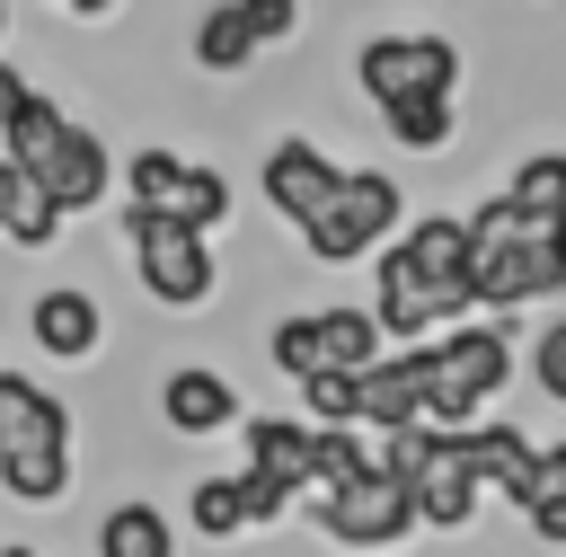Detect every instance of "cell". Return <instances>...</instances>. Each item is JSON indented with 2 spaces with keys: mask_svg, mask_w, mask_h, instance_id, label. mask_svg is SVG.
<instances>
[{
  "mask_svg": "<svg viewBox=\"0 0 566 557\" xmlns=\"http://www.w3.org/2000/svg\"><path fill=\"white\" fill-rule=\"evenodd\" d=\"M318 530L371 557V548H398V539L416 530V504H407V486L380 477V460H371L354 486H327V495H318Z\"/></svg>",
  "mask_w": 566,
  "mask_h": 557,
  "instance_id": "ba28073f",
  "label": "cell"
},
{
  "mask_svg": "<svg viewBox=\"0 0 566 557\" xmlns=\"http://www.w3.org/2000/svg\"><path fill=\"white\" fill-rule=\"evenodd\" d=\"M0 35H9V0H0Z\"/></svg>",
  "mask_w": 566,
  "mask_h": 557,
  "instance_id": "836d02e7",
  "label": "cell"
},
{
  "mask_svg": "<svg viewBox=\"0 0 566 557\" xmlns=\"http://www.w3.org/2000/svg\"><path fill=\"white\" fill-rule=\"evenodd\" d=\"M230 486H239V513H248V530H265V522H283V513H292V486H274V477H256V469H239Z\"/></svg>",
  "mask_w": 566,
  "mask_h": 557,
  "instance_id": "4316f807",
  "label": "cell"
},
{
  "mask_svg": "<svg viewBox=\"0 0 566 557\" xmlns=\"http://www.w3.org/2000/svg\"><path fill=\"white\" fill-rule=\"evenodd\" d=\"M354 80H363L371 106L451 97V88H460V44H451V35H424V27H389V35H363Z\"/></svg>",
  "mask_w": 566,
  "mask_h": 557,
  "instance_id": "5b68a950",
  "label": "cell"
},
{
  "mask_svg": "<svg viewBox=\"0 0 566 557\" xmlns=\"http://www.w3.org/2000/svg\"><path fill=\"white\" fill-rule=\"evenodd\" d=\"M469 309V230L451 212H424L416 230H398L380 248V292H371V327L433 345L442 327H460Z\"/></svg>",
  "mask_w": 566,
  "mask_h": 557,
  "instance_id": "6da1fadb",
  "label": "cell"
},
{
  "mask_svg": "<svg viewBox=\"0 0 566 557\" xmlns=\"http://www.w3.org/2000/svg\"><path fill=\"white\" fill-rule=\"evenodd\" d=\"M18 451H71V407L18 371H0V460Z\"/></svg>",
  "mask_w": 566,
  "mask_h": 557,
  "instance_id": "5bb4252c",
  "label": "cell"
},
{
  "mask_svg": "<svg viewBox=\"0 0 566 557\" xmlns=\"http://www.w3.org/2000/svg\"><path fill=\"white\" fill-rule=\"evenodd\" d=\"M522 522H531L548 548H566V495H531V504H522Z\"/></svg>",
  "mask_w": 566,
  "mask_h": 557,
  "instance_id": "4dcf8cb0",
  "label": "cell"
},
{
  "mask_svg": "<svg viewBox=\"0 0 566 557\" xmlns=\"http://www.w3.org/2000/svg\"><path fill=\"white\" fill-rule=\"evenodd\" d=\"M531 292H566V230H531Z\"/></svg>",
  "mask_w": 566,
  "mask_h": 557,
  "instance_id": "f1b7e54d",
  "label": "cell"
},
{
  "mask_svg": "<svg viewBox=\"0 0 566 557\" xmlns=\"http://www.w3.org/2000/svg\"><path fill=\"white\" fill-rule=\"evenodd\" d=\"M62 133H71L62 97H44V88L27 80V97H18V106H9V124H0V159H9V168H27V177H44V159L62 150Z\"/></svg>",
  "mask_w": 566,
  "mask_h": 557,
  "instance_id": "e0dca14e",
  "label": "cell"
},
{
  "mask_svg": "<svg viewBox=\"0 0 566 557\" xmlns=\"http://www.w3.org/2000/svg\"><path fill=\"white\" fill-rule=\"evenodd\" d=\"M18 97H27V71H9V62H0V124H9V106H18Z\"/></svg>",
  "mask_w": 566,
  "mask_h": 557,
  "instance_id": "1f68e13d",
  "label": "cell"
},
{
  "mask_svg": "<svg viewBox=\"0 0 566 557\" xmlns=\"http://www.w3.org/2000/svg\"><path fill=\"white\" fill-rule=\"evenodd\" d=\"M0 557H35V548H27V539H9V548H0Z\"/></svg>",
  "mask_w": 566,
  "mask_h": 557,
  "instance_id": "d6a6232c",
  "label": "cell"
},
{
  "mask_svg": "<svg viewBox=\"0 0 566 557\" xmlns=\"http://www.w3.org/2000/svg\"><path fill=\"white\" fill-rule=\"evenodd\" d=\"M124 239H133V274H142V292L159 301V309H203L212 301V283H221V265H212V239H195V230H168V221H150V212H124Z\"/></svg>",
  "mask_w": 566,
  "mask_h": 557,
  "instance_id": "52a82bcc",
  "label": "cell"
},
{
  "mask_svg": "<svg viewBox=\"0 0 566 557\" xmlns=\"http://www.w3.org/2000/svg\"><path fill=\"white\" fill-rule=\"evenodd\" d=\"M265 354H274V371H283V380H318V371H327V362H318V318H310V309L274 318Z\"/></svg>",
  "mask_w": 566,
  "mask_h": 557,
  "instance_id": "d4e9b609",
  "label": "cell"
},
{
  "mask_svg": "<svg viewBox=\"0 0 566 557\" xmlns=\"http://www.w3.org/2000/svg\"><path fill=\"white\" fill-rule=\"evenodd\" d=\"M424 424V345L407 354H380L363 380H354V433H416Z\"/></svg>",
  "mask_w": 566,
  "mask_h": 557,
  "instance_id": "8fae6325",
  "label": "cell"
},
{
  "mask_svg": "<svg viewBox=\"0 0 566 557\" xmlns=\"http://www.w3.org/2000/svg\"><path fill=\"white\" fill-rule=\"evenodd\" d=\"M398 212H407V195H398L389 168H345L336 203H327L301 239H310L318 265H354V256H380V248L398 239Z\"/></svg>",
  "mask_w": 566,
  "mask_h": 557,
  "instance_id": "8992f818",
  "label": "cell"
},
{
  "mask_svg": "<svg viewBox=\"0 0 566 557\" xmlns=\"http://www.w3.org/2000/svg\"><path fill=\"white\" fill-rule=\"evenodd\" d=\"M310 318H318V362H327V371L363 380V371L380 362V327H371V309H310Z\"/></svg>",
  "mask_w": 566,
  "mask_h": 557,
  "instance_id": "7402d4cb",
  "label": "cell"
},
{
  "mask_svg": "<svg viewBox=\"0 0 566 557\" xmlns=\"http://www.w3.org/2000/svg\"><path fill=\"white\" fill-rule=\"evenodd\" d=\"M301 27V9L292 0H221V9H203L195 18V62L203 71H248L265 44H283Z\"/></svg>",
  "mask_w": 566,
  "mask_h": 557,
  "instance_id": "9c48e42d",
  "label": "cell"
},
{
  "mask_svg": "<svg viewBox=\"0 0 566 557\" xmlns=\"http://www.w3.org/2000/svg\"><path fill=\"white\" fill-rule=\"evenodd\" d=\"M531 495H566V442H539V460H531V486H522V504ZM513 504V513H522Z\"/></svg>",
  "mask_w": 566,
  "mask_h": 557,
  "instance_id": "f546056e",
  "label": "cell"
},
{
  "mask_svg": "<svg viewBox=\"0 0 566 557\" xmlns=\"http://www.w3.org/2000/svg\"><path fill=\"white\" fill-rule=\"evenodd\" d=\"M97 557H177V522L159 513V504H106V522H97Z\"/></svg>",
  "mask_w": 566,
  "mask_h": 557,
  "instance_id": "ffe728a7",
  "label": "cell"
},
{
  "mask_svg": "<svg viewBox=\"0 0 566 557\" xmlns=\"http://www.w3.org/2000/svg\"><path fill=\"white\" fill-rule=\"evenodd\" d=\"M0 239H9V248H53V239H62V212H53L44 186H35L27 168H9V159H0Z\"/></svg>",
  "mask_w": 566,
  "mask_h": 557,
  "instance_id": "44dd1931",
  "label": "cell"
},
{
  "mask_svg": "<svg viewBox=\"0 0 566 557\" xmlns=\"http://www.w3.org/2000/svg\"><path fill=\"white\" fill-rule=\"evenodd\" d=\"M35 186H44V203H53L62 221H71V212H97V203H106V186H115V159H106V141H97L88 124H71Z\"/></svg>",
  "mask_w": 566,
  "mask_h": 557,
  "instance_id": "7c38bea8",
  "label": "cell"
},
{
  "mask_svg": "<svg viewBox=\"0 0 566 557\" xmlns=\"http://www.w3.org/2000/svg\"><path fill=\"white\" fill-rule=\"evenodd\" d=\"M27 327H35V345H44L53 362H88V354L106 345V309H97L80 283L35 292V301H27Z\"/></svg>",
  "mask_w": 566,
  "mask_h": 557,
  "instance_id": "4fadbf2b",
  "label": "cell"
},
{
  "mask_svg": "<svg viewBox=\"0 0 566 557\" xmlns=\"http://www.w3.org/2000/svg\"><path fill=\"white\" fill-rule=\"evenodd\" d=\"M248 469L274 477V486H292V495H310V424H292V416H248Z\"/></svg>",
  "mask_w": 566,
  "mask_h": 557,
  "instance_id": "ac0fdd59",
  "label": "cell"
},
{
  "mask_svg": "<svg viewBox=\"0 0 566 557\" xmlns=\"http://www.w3.org/2000/svg\"><path fill=\"white\" fill-rule=\"evenodd\" d=\"M186 522H195L203 539H239V530H248V513H239V486H230V477H203V486L186 495Z\"/></svg>",
  "mask_w": 566,
  "mask_h": 557,
  "instance_id": "484cf974",
  "label": "cell"
},
{
  "mask_svg": "<svg viewBox=\"0 0 566 557\" xmlns=\"http://www.w3.org/2000/svg\"><path fill=\"white\" fill-rule=\"evenodd\" d=\"M159 416H168L177 433H221V424H239V389H230L212 362H186V371L159 380Z\"/></svg>",
  "mask_w": 566,
  "mask_h": 557,
  "instance_id": "2e32d148",
  "label": "cell"
},
{
  "mask_svg": "<svg viewBox=\"0 0 566 557\" xmlns=\"http://www.w3.org/2000/svg\"><path fill=\"white\" fill-rule=\"evenodd\" d=\"M256 186H265V203H274L292 230H310V221L336 203L345 168H336L318 141H274V150H265V168H256Z\"/></svg>",
  "mask_w": 566,
  "mask_h": 557,
  "instance_id": "30bf717a",
  "label": "cell"
},
{
  "mask_svg": "<svg viewBox=\"0 0 566 557\" xmlns=\"http://www.w3.org/2000/svg\"><path fill=\"white\" fill-rule=\"evenodd\" d=\"M124 212H150V221H168V230H195V239H212L221 221H230V177L221 168H203V159H186V150H133L124 168Z\"/></svg>",
  "mask_w": 566,
  "mask_h": 557,
  "instance_id": "277c9868",
  "label": "cell"
},
{
  "mask_svg": "<svg viewBox=\"0 0 566 557\" xmlns=\"http://www.w3.org/2000/svg\"><path fill=\"white\" fill-rule=\"evenodd\" d=\"M460 460H469V477H478V486H495L504 504H522L539 442H531L522 424H504V416H495V424H469V433H460Z\"/></svg>",
  "mask_w": 566,
  "mask_h": 557,
  "instance_id": "9a60e30c",
  "label": "cell"
},
{
  "mask_svg": "<svg viewBox=\"0 0 566 557\" xmlns=\"http://www.w3.org/2000/svg\"><path fill=\"white\" fill-rule=\"evenodd\" d=\"M0 486L18 504H62L71 495V451H18V460H0Z\"/></svg>",
  "mask_w": 566,
  "mask_h": 557,
  "instance_id": "cb8c5ba5",
  "label": "cell"
},
{
  "mask_svg": "<svg viewBox=\"0 0 566 557\" xmlns=\"http://www.w3.org/2000/svg\"><path fill=\"white\" fill-rule=\"evenodd\" d=\"M531 380L566 407V318H557V327H539V345H531Z\"/></svg>",
  "mask_w": 566,
  "mask_h": 557,
  "instance_id": "83f0119b",
  "label": "cell"
},
{
  "mask_svg": "<svg viewBox=\"0 0 566 557\" xmlns=\"http://www.w3.org/2000/svg\"><path fill=\"white\" fill-rule=\"evenodd\" d=\"M380 124H389L398 150H442L460 133V106L451 97H407V106H380Z\"/></svg>",
  "mask_w": 566,
  "mask_h": 557,
  "instance_id": "603a6c76",
  "label": "cell"
},
{
  "mask_svg": "<svg viewBox=\"0 0 566 557\" xmlns=\"http://www.w3.org/2000/svg\"><path fill=\"white\" fill-rule=\"evenodd\" d=\"M504 380H513L504 327H442L424 345V424H442V433L486 424V407H495Z\"/></svg>",
  "mask_w": 566,
  "mask_h": 557,
  "instance_id": "7a4b0ae2",
  "label": "cell"
},
{
  "mask_svg": "<svg viewBox=\"0 0 566 557\" xmlns=\"http://www.w3.org/2000/svg\"><path fill=\"white\" fill-rule=\"evenodd\" d=\"M504 203L522 212V230H566V150H531L504 177Z\"/></svg>",
  "mask_w": 566,
  "mask_h": 557,
  "instance_id": "d6986e66",
  "label": "cell"
},
{
  "mask_svg": "<svg viewBox=\"0 0 566 557\" xmlns=\"http://www.w3.org/2000/svg\"><path fill=\"white\" fill-rule=\"evenodd\" d=\"M371 460H380V477H398L407 486V504H416V530H469V513H478V477H469V460H460V433H442V424H416V433H389V442H371Z\"/></svg>",
  "mask_w": 566,
  "mask_h": 557,
  "instance_id": "3957f363",
  "label": "cell"
}]
</instances>
